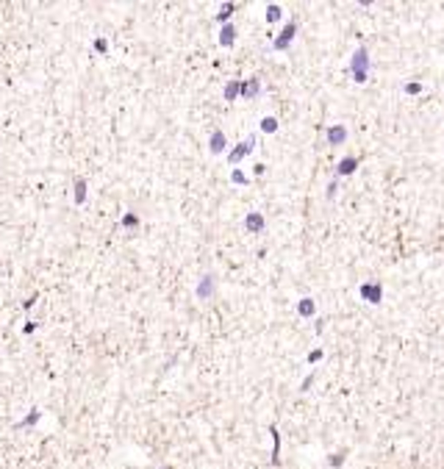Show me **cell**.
I'll list each match as a JSON object with an SVG mask.
<instances>
[{
    "mask_svg": "<svg viewBox=\"0 0 444 469\" xmlns=\"http://www.w3.org/2000/svg\"><path fill=\"white\" fill-rule=\"evenodd\" d=\"M361 294H364L369 303H380V297H383V291H380L377 283H367V286H361Z\"/></svg>",
    "mask_w": 444,
    "mask_h": 469,
    "instance_id": "obj_4",
    "label": "cell"
},
{
    "mask_svg": "<svg viewBox=\"0 0 444 469\" xmlns=\"http://www.w3.org/2000/svg\"><path fill=\"white\" fill-rule=\"evenodd\" d=\"M239 94H242V84H239V81H231V84L225 86V97H228V100L239 97Z\"/></svg>",
    "mask_w": 444,
    "mask_h": 469,
    "instance_id": "obj_11",
    "label": "cell"
},
{
    "mask_svg": "<svg viewBox=\"0 0 444 469\" xmlns=\"http://www.w3.org/2000/svg\"><path fill=\"white\" fill-rule=\"evenodd\" d=\"M208 294H214V275H205L200 286H197V297L200 300H208Z\"/></svg>",
    "mask_w": 444,
    "mask_h": 469,
    "instance_id": "obj_6",
    "label": "cell"
},
{
    "mask_svg": "<svg viewBox=\"0 0 444 469\" xmlns=\"http://www.w3.org/2000/svg\"><path fill=\"white\" fill-rule=\"evenodd\" d=\"M220 42L225 45V47H231L233 42H236V25H222V31H220Z\"/></svg>",
    "mask_w": 444,
    "mask_h": 469,
    "instance_id": "obj_7",
    "label": "cell"
},
{
    "mask_svg": "<svg viewBox=\"0 0 444 469\" xmlns=\"http://www.w3.org/2000/svg\"><path fill=\"white\" fill-rule=\"evenodd\" d=\"M250 147H253V139H247V142H242V145H236V147H233V153L228 156V161H231V164H236V161H239V158H244V156L250 153Z\"/></svg>",
    "mask_w": 444,
    "mask_h": 469,
    "instance_id": "obj_5",
    "label": "cell"
},
{
    "mask_svg": "<svg viewBox=\"0 0 444 469\" xmlns=\"http://www.w3.org/2000/svg\"><path fill=\"white\" fill-rule=\"evenodd\" d=\"M355 167H358V158H342V161H339V175H350L353 170H355Z\"/></svg>",
    "mask_w": 444,
    "mask_h": 469,
    "instance_id": "obj_10",
    "label": "cell"
},
{
    "mask_svg": "<svg viewBox=\"0 0 444 469\" xmlns=\"http://www.w3.org/2000/svg\"><path fill=\"white\" fill-rule=\"evenodd\" d=\"M261 128H264L266 134H272V131L278 128V122H275V117H264V122H261Z\"/></svg>",
    "mask_w": 444,
    "mask_h": 469,
    "instance_id": "obj_16",
    "label": "cell"
},
{
    "mask_svg": "<svg viewBox=\"0 0 444 469\" xmlns=\"http://www.w3.org/2000/svg\"><path fill=\"white\" fill-rule=\"evenodd\" d=\"M297 311H300V314H303V316H311V314H314V300H300V306H297Z\"/></svg>",
    "mask_w": 444,
    "mask_h": 469,
    "instance_id": "obj_12",
    "label": "cell"
},
{
    "mask_svg": "<svg viewBox=\"0 0 444 469\" xmlns=\"http://www.w3.org/2000/svg\"><path fill=\"white\" fill-rule=\"evenodd\" d=\"M294 34H297V22H286V28L281 31V36L272 42L275 50H286V47L291 45V36H294Z\"/></svg>",
    "mask_w": 444,
    "mask_h": 469,
    "instance_id": "obj_2",
    "label": "cell"
},
{
    "mask_svg": "<svg viewBox=\"0 0 444 469\" xmlns=\"http://www.w3.org/2000/svg\"><path fill=\"white\" fill-rule=\"evenodd\" d=\"M247 230L261 233V230H264V217H261V214H247Z\"/></svg>",
    "mask_w": 444,
    "mask_h": 469,
    "instance_id": "obj_9",
    "label": "cell"
},
{
    "mask_svg": "<svg viewBox=\"0 0 444 469\" xmlns=\"http://www.w3.org/2000/svg\"><path fill=\"white\" fill-rule=\"evenodd\" d=\"M208 147H211V153H222V150H225V134H222V131H214Z\"/></svg>",
    "mask_w": 444,
    "mask_h": 469,
    "instance_id": "obj_8",
    "label": "cell"
},
{
    "mask_svg": "<svg viewBox=\"0 0 444 469\" xmlns=\"http://www.w3.org/2000/svg\"><path fill=\"white\" fill-rule=\"evenodd\" d=\"M233 9H236V6H231V3H228V6H222V9H220V14H217V20L228 25V17H231V14H233Z\"/></svg>",
    "mask_w": 444,
    "mask_h": 469,
    "instance_id": "obj_14",
    "label": "cell"
},
{
    "mask_svg": "<svg viewBox=\"0 0 444 469\" xmlns=\"http://www.w3.org/2000/svg\"><path fill=\"white\" fill-rule=\"evenodd\" d=\"M281 6H269V9H266V22H278V20H281Z\"/></svg>",
    "mask_w": 444,
    "mask_h": 469,
    "instance_id": "obj_15",
    "label": "cell"
},
{
    "mask_svg": "<svg viewBox=\"0 0 444 469\" xmlns=\"http://www.w3.org/2000/svg\"><path fill=\"white\" fill-rule=\"evenodd\" d=\"M350 72H353V78H355L358 84L367 81V75H369V53H367V47H358V50H355V56H353V61H350Z\"/></svg>",
    "mask_w": 444,
    "mask_h": 469,
    "instance_id": "obj_1",
    "label": "cell"
},
{
    "mask_svg": "<svg viewBox=\"0 0 444 469\" xmlns=\"http://www.w3.org/2000/svg\"><path fill=\"white\" fill-rule=\"evenodd\" d=\"M344 139H347V131H344V125H331L328 128V145H342Z\"/></svg>",
    "mask_w": 444,
    "mask_h": 469,
    "instance_id": "obj_3",
    "label": "cell"
},
{
    "mask_svg": "<svg viewBox=\"0 0 444 469\" xmlns=\"http://www.w3.org/2000/svg\"><path fill=\"white\" fill-rule=\"evenodd\" d=\"M242 94H244V97H253V94H258V81H256V78L242 86Z\"/></svg>",
    "mask_w": 444,
    "mask_h": 469,
    "instance_id": "obj_13",
    "label": "cell"
}]
</instances>
